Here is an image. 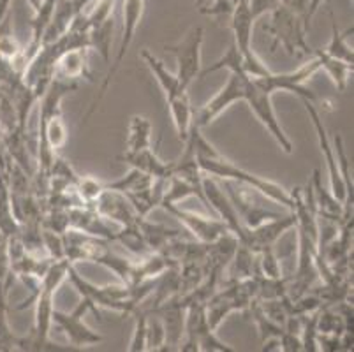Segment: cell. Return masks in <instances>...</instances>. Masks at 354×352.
<instances>
[{
  "instance_id": "836d02e7",
  "label": "cell",
  "mask_w": 354,
  "mask_h": 352,
  "mask_svg": "<svg viewBox=\"0 0 354 352\" xmlns=\"http://www.w3.org/2000/svg\"><path fill=\"white\" fill-rule=\"evenodd\" d=\"M196 344H198V351L203 352H234L233 347L224 344V342L215 335L214 329L203 331V333L196 338Z\"/></svg>"
},
{
  "instance_id": "ac0fdd59",
  "label": "cell",
  "mask_w": 354,
  "mask_h": 352,
  "mask_svg": "<svg viewBox=\"0 0 354 352\" xmlns=\"http://www.w3.org/2000/svg\"><path fill=\"white\" fill-rule=\"evenodd\" d=\"M92 2H95V0H59L57 8H55L53 18H51L50 25L44 30L43 44L53 43L55 39H59L60 35L66 34L74 18L82 15Z\"/></svg>"
},
{
  "instance_id": "8992f818",
  "label": "cell",
  "mask_w": 354,
  "mask_h": 352,
  "mask_svg": "<svg viewBox=\"0 0 354 352\" xmlns=\"http://www.w3.org/2000/svg\"><path fill=\"white\" fill-rule=\"evenodd\" d=\"M143 12H145V0H124V25H122V37H120V46H118V53L117 57H115L113 62H111V66H109V71L108 74H106L101 89H99V93L94 97V101H92V104H90L88 111H86L85 116H83V125L90 120V116L97 111L99 104H101V101L104 99L109 85H111V80H113L115 74L120 71L125 55H127L129 48H131L134 37H136V30L141 24Z\"/></svg>"
},
{
  "instance_id": "f1b7e54d",
  "label": "cell",
  "mask_w": 354,
  "mask_h": 352,
  "mask_svg": "<svg viewBox=\"0 0 354 352\" xmlns=\"http://www.w3.org/2000/svg\"><path fill=\"white\" fill-rule=\"evenodd\" d=\"M115 30V16L102 21L97 27L88 30V44L90 50H95L106 62L109 60V51H111V41H113Z\"/></svg>"
},
{
  "instance_id": "277c9868",
  "label": "cell",
  "mask_w": 354,
  "mask_h": 352,
  "mask_svg": "<svg viewBox=\"0 0 354 352\" xmlns=\"http://www.w3.org/2000/svg\"><path fill=\"white\" fill-rule=\"evenodd\" d=\"M67 279L73 284L74 289L78 290L80 296L86 299L95 310L109 308L124 315H133L134 310L140 306L131 287L124 286V284L122 286H95L83 279L73 263L69 264V270H67Z\"/></svg>"
},
{
  "instance_id": "7402d4cb",
  "label": "cell",
  "mask_w": 354,
  "mask_h": 352,
  "mask_svg": "<svg viewBox=\"0 0 354 352\" xmlns=\"http://www.w3.org/2000/svg\"><path fill=\"white\" fill-rule=\"evenodd\" d=\"M167 108H169V115H171L173 125L178 134V140L185 143L191 134V129L194 125V109H192L191 99L187 95V90L176 93L175 97L167 99Z\"/></svg>"
},
{
  "instance_id": "44dd1931",
  "label": "cell",
  "mask_w": 354,
  "mask_h": 352,
  "mask_svg": "<svg viewBox=\"0 0 354 352\" xmlns=\"http://www.w3.org/2000/svg\"><path fill=\"white\" fill-rule=\"evenodd\" d=\"M88 51L86 48L64 51L57 62H55V77L66 80V82H76V80H88L92 82V73L88 66Z\"/></svg>"
},
{
  "instance_id": "603a6c76",
  "label": "cell",
  "mask_w": 354,
  "mask_h": 352,
  "mask_svg": "<svg viewBox=\"0 0 354 352\" xmlns=\"http://www.w3.org/2000/svg\"><path fill=\"white\" fill-rule=\"evenodd\" d=\"M141 58H143V62L147 64V67L150 69V73L153 74V77L157 80L159 86L162 89L164 95H166V101L167 99H171V97H175L176 93L183 92V90H187L185 86L182 85V83H180L178 76L167 69V67L164 66L162 60H159L156 55L150 53L148 50H143L141 51Z\"/></svg>"
},
{
  "instance_id": "d4e9b609",
  "label": "cell",
  "mask_w": 354,
  "mask_h": 352,
  "mask_svg": "<svg viewBox=\"0 0 354 352\" xmlns=\"http://www.w3.org/2000/svg\"><path fill=\"white\" fill-rule=\"evenodd\" d=\"M148 147H152V124L147 116H131L127 127V140H125V151H138Z\"/></svg>"
},
{
  "instance_id": "2e32d148",
  "label": "cell",
  "mask_w": 354,
  "mask_h": 352,
  "mask_svg": "<svg viewBox=\"0 0 354 352\" xmlns=\"http://www.w3.org/2000/svg\"><path fill=\"white\" fill-rule=\"evenodd\" d=\"M92 208L104 217L106 221L115 222L120 228H127V225H138L140 222V217L136 213V210L133 208L131 201L125 198L124 194L118 192V190L104 189L101 192L95 203L92 205Z\"/></svg>"
},
{
  "instance_id": "52a82bcc",
  "label": "cell",
  "mask_w": 354,
  "mask_h": 352,
  "mask_svg": "<svg viewBox=\"0 0 354 352\" xmlns=\"http://www.w3.org/2000/svg\"><path fill=\"white\" fill-rule=\"evenodd\" d=\"M252 11L249 8V0H236L231 11V30H233V44L240 51L241 57L245 58L247 76L263 77L272 71L263 64L259 57L252 50V28H254Z\"/></svg>"
},
{
  "instance_id": "d590c367",
  "label": "cell",
  "mask_w": 354,
  "mask_h": 352,
  "mask_svg": "<svg viewBox=\"0 0 354 352\" xmlns=\"http://www.w3.org/2000/svg\"><path fill=\"white\" fill-rule=\"evenodd\" d=\"M281 349L284 352H300L304 351V347H301V338L300 335L296 333H291V331H286L281 335Z\"/></svg>"
},
{
  "instance_id": "d6a6232c",
  "label": "cell",
  "mask_w": 354,
  "mask_h": 352,
  "mask_svg": "<svg viewBox=\"0 0 354 352\" xmlns=\"http://www.w3.org/2000/svg\"><path fill=\"white\" fill-rule=\"evenodd\" d=\"M134 315V333L133 340L129 344V351L131 352H145L147 351V308L145 306H138L133 312Z\"/></svg>"
},
{
  "instance_id": "cb8c5ba5",
  "label": "cell",
  "mask_w": 354,
  "mask_h": 352,
  "mask_svg": "<svg viewBox=\"0 0 354 352\" xmlns=\"http://www.w3.org/2000/svg\"><path fill=\"white\" fill-rule=\"evenodd\" d=\"M256 252L250 250L249 247H245V245H241L238 241L236 250H234L233 257H231V261L226 266L230 268L227 270V275H230L227 282H238V280H245L254 277V273H256Z\"/></svg>"
},
{
  "instance_id": "d6986e66",
  "label": "cell",
  "mask_w": 354,
  "mask_h": 352,
  "mask_svg": "<svg viewBox=\"0 0 354 352\" xmlns=\"http://www.w3.org/2000/svg\"><path fill=\"white\" fill-rule=\"evenodd\" d=\"M117 159L120 163L129 164L134 169H140L143 173L150 174L152 178L169 180L173 174V163H162L152 147L138 151H124L122 155H118Z\"/></svg>"
},
{
  "instance_id": "9a60e30c",
  "label": "cell",
  "mask_w": 354,
  "mask_h": 352,
  "mask_svg": "<svg viewBox=\"0 0 354 352\" xmlns=\"http://www.w3.org/2000/svg\"><path fill=\"white\" fill-rule=\"evenodd\" d=\"M201 185L205 199H207V206H210L214 210L215 215L227 225V229L238 238V241L243 240V237H245V228L240 222L236 210H234L226 190L222 189L221 182L217 178H214V176L203 174Z\"/></svg>"
},
{
  "instance_id": "4316f807",
  "label": "cell",
  "mask_w": 354,
  "mask_h": 352,
  "mask_svg": "<svg viewBox=\"0 0 354 352\" xmlns=\"http://www.w3.org/2000/svg\"><path fill=\"white\" fill-rule=\"evenodd\" d=\"M330 18H331V39H330V43H328V46L324 48V53L337 58V60H342V62L354 66L353 46L347 44V35L353 32V28H349L346 34H342L339 25H337V19H335L333 12H330Z\"/></svg>"
},
{
  "instance_id": "9c48e42d",
  "label": "cell",
  "mask_w": 354,
  "mask_h": 352,
  "mask_svg": "<svg viewBox=\"0 0 354 352\" xmlns=\"http://www.w3.org/2000/svg\"><path fill=\"white\" fill-rule=\"evenodd\" d=\"M317 71H321L319 60H317L315 55H312L307 64H304V66L298 67L296 71H291V73H270L266 76L252 77V80L256 82V85L259 89H263L270 95H273V93L281 90V92L296 93L300 99H308V101L315 102L317 101V95L310 89H305L304 83L308 82Z\"/></svg>"
},
{
  "instance_id": "e0dca14e",
  "label": "cell",
  "mask_w": 354,
  "mask_h": 352,
  "mask_svg": "<svg viewBox=\"0 0 354 352\" xmlns=\"http://www.w3.org/2000/svg\"><path fill=\"white\" fill-rule=\"evenodd\" d=\"M296 225L295 213L289 212L284 213L282 217L272 219V221H265L263 224L256 225V228H245V237L240 241L241 245L249 247L250 250L259 252L261 248L275 247V243L281 240L284 232L292 229Z\"/></svg>"
},
{
  "instance_id": "ffe728a7",
  "label": "cell",
  "mask_w": 354,
  "mask_h": 352,
  "mask_svg": "<svg viewBox=\"0 0 354 352\" xmlns=\"http://www.w3.org/2000/svg\"><path fill=\"white\" fill-rule=\"evenodd\" d=\"M312 194V201H314L315 213L317 219H328V221L340 222L344 215V205L335 198L330 189L323 185V178H321V171L314 169L312 173V180L308 182Z\"/></svg>"
},
{
  "instance_id": "7a4b0ae2",
  "label": "cell",
  "mask_w": 354,
  "mask_h": 352,
  "mask_svg": "<svg viewBox=\"0 0 354 352\" xmlns=\"http://www.w3.org/2000/svg\"><path fill=\"white\" fill-rule=\"evenodd\" d=\"M196 159H198V164L203 173L208 174V176H214L217 180H231V182H238L243 183V185L252 187V189L259 190L263 196H266L275 205L284 206L289 212H292L295 201H292L291 190H286L281 183L252 174L250 171L238 166V164L231 163L218 150H215L208 157H196Z\"/></svg>"
},
{
  "instance_id": "5bb4252c",
  "label": "cell",
  "mask_w": 354,
  "mask_h": 352,
  "mask_svg": "<svg viewBox=\"0 0 354 352\" xmlns=\"http://www.w3.org/2000/svg\"><path fill=\"white\" fill-rule=\"evenodd\" d=\"M160 208L178 219L185 231L191 232L192 238L201 243H212L230 231L227 225L218 217H208V215H201V213L191 212V210H183L178 205H160Z\"/></svg>"
},
{
  "instance_id": "e575fe53",
  "label": "cell",
  "mask_w": 354,
  "mask_h": 352,
  "mask_svg": "<svg viewBox=\"0 0 354 352\" xmlns=\"http://www.w3.org/2000/svg\"><path fill=\"white\" fill-rule=\"evenodd\" d=\"M279 6H281V0H249V8L256 19L263 15H270Z\"/></svg>"
},
{
  "instance_id": "8fae6325",
  "label": "cell",
  "mask_w": 354,
  "mask_h": 352,
  "mask_svg": "<svg viewBox=\"0 0 354 352\" xmlns=\"http://www.w3.org/2000/svg\"><path fill=\"white\" fill-rule=\"evenodd\" d=\"M205 39V28L194 27L183 35L182 41L176 44H166L164 50L173 53L178 64L176 76L185 89H189L194 80H198L201 73V48Z\"/></svg>"
},
{
  "instance_id": "4fadbf2b",
  "label": "cell",
  "mask_w": 354,
  "mask_h": 352,
  "mask_svg": "<svg viewBox=\"0 0 354 352\" xmlns=\"http://www.w3.org/2000/svg\"><path fill=\"white\" fill-rule=\"evenodd\" d=\"M301 102H304L305 109H307L308 116H310V122L315 129V136H317V141H319L321 154H323L324 163H326L328 176H330V192L344 205L347 198V189H346V183H344L342 180V174H340L339 171V164H337V157H335L333 143H331L330 138H328L326 127H324L319 111H317L314 102L308 101V99H301Z\"/></svg>"
},
{
  "instance_id": "6da1fadb",
  "label": "cell",
  "mask_w": 354,
  "mask_h": 352,
  "mask_svg": "<svg viewBox=\"0 0 354 352\" xmlns=\"http://www.w3.org/2000/svg\"><path fill=\"white\" fill-rule=\"evenodd\" d=\"M69 264L67 259L53 261L41 277L39 293L34 299V326L28 337L21 338L20 351H76L71 345L62 347L50 340V331L53 328V298L59 287L66 282Z\"/></svg>"
},
{
  "instance_id": "83f0119b",
  "label": "cell",
  "mask_w": 354,
  "mask_h": 352,
  "mask_svg": "<svg viewBox=\"0 0 354 352\" xmlns=\"http://www.w3.org/2000/svg\"><path fill=\"white\" fill-rule=\"evenodd\" d=\"M153 180L156 178H152L150 174L131 167V171H129L127 174H124L122 178L115 180V182L104 183V187L106 189L118 190V192H122L124 196H131V194H136L140 192V190L148 189V187L153 183Z\"/></svg>"
},
{
  "instance_id": "5b68a950",
  "label": "cell",
  "mask_w": 354,
  "mask_h": 352,
  "mask_svg": "<svg viewBox=\"0 0 354 352\" xmlns=\"http://www.w3.org/2000/svg\"><path fill=\"white\" fill-rule=\"evenodd\" d=\"M218 182H221L222 189L226 190V194L230 196L243 228H256V225L263 224L265 221H272V219H279L284 215V213L266 208V203L270 199L263 196L259 190L252 189L249 185H243V183L231 182V180H218Z\"/></svg>"
},
{
  "instance_id": "74e56055",
  "label": "cell",
  "mask_w": 354,
  "mask_h": 352,
  "mask_svg": "<svg viewBox=\"0 0 354 352\" xmlns=\"http://www.w3.org/2000/svg\"><path fill=\"white\" fill-rule=\"evenodd\" d=\"M261 351H265V352H272V351H277V352H281V338L279 337H268L263 340V347H261Z\"/></svg>"
},
{
  "instance_id": "4dcf8cb0",
  "label": "cell",
  "mask_w": 354,
  "mask_h": 352,
  "mask_svg": "<svg viewBox=\"0 0 354 352\" xmlns=\"http://www.w3.org/2000/svg\"><path fill=\"white\" fill-rule=\"evenodd\" d=\"M41 238H43V248L50 259L62 261L66 259V243H64V234L53 229L41 228Z\"/></svg>"
},
{
  "instance_id": "f546056e",
  "label": "cell",
  "mask_w": 354,
  "mask_h": 352,
  "mask_svg": "<svg viewBox=\"0 0 354 352\" xmlns=\"http://www.w3.org/2000/svg\"><path fill=\"white\" fill-rule=\"evenodd\" d=\"M145 333H147V351L166 352V331H164L162 319L153 310L147 308V329H145Z\"/></svg>"
},
{
  "instance_id": "30bf717a",
  "label": "cell",
  "mask_w": 354,
  "mask_h": 352,
  "mask_svg": "<svg viewBox=\"0 0 354 352\" xmlns=\"http://www.w3.org/2000/svg\"><path fill=\"white\" fill-rule=\"evenodd\" d=\"M86 312H94L99 317V310H95L94 306L83 298L71 314L60 312V310H53V326L59 328L66 335L69 345L76 349V351L83 347H92V345H97L104 340L102 335H99L97 331H94V329L85 324L83 317H85Z\"/></svg>"
},
{
  "instance_id": "1f68e13d",
  "label": "cell",
  "mask_w": 354,
  "mask_h": 352,
  "mask_svg": "<svg viewBox=\"0 0 354 352\" xmlns=\"http://www.w3.org/2000/svg\"><path fill=\"white\" fill-rule=\"evenodd\" d=\"M104 189H106L104 183L99 182V180L94 178V176H80L76 185H74V190H76L80 199H82L86 206L94 205L95 199L101 196V192Z\"/></svg>"
},
{
  "instance_id": "ba28073f",
  "label": "cell",
  "mask_w": 354,
  "mask_h": 352,
  "mask_svg": "<svg viewBox=\"0 0 354 352\" xmlns=\"http://www.w3.org/2000/svg\"><path fill=\"white\" fill-rule=\"evenodd\" d=\"M241 101H245L247 104H249L254 116H256L257 120L263 124V127L273 136V140L277 141V145H279L286 154L289 155L295 151V145L289 140L288 134H286L284 129H282L281 122L277 118L275 109H273L272 106V95L266 93L263 89H259L250 76H247L245 83H243Z\"/></svg>"
},
{
  "instance_id": "3957f363",
  "label": "cell",
  "mask_w": 354,
  "mask_h": 352,
  "mask_svg": "<svg viewBox=\"0 0 354 352\" xmlns=\"http://www.w3.org/2000/svg\"><path fill=\"white\" fill-rule=\"evenodd\" d=\"M263 30L273 37L272 51H275L277 46H282L289 57H304L314 51L307 43L310 24L286 6L281 4L270 12V24L263 25Z\"/></svg>"
},
{
  "instance_id": "7c38bea8",
  "label": "cell",
  "mask_w": 354,
  "mask_h": 352,
  "mask_svg": "<svg viewBox=\"0 0 354 352\" xmlns=\"http://www.w3.org/2000/svg\"><path fill=\"white\" fill-rule=\"evenodd\" d=\"M247 80V74L243 73H231L230 80L210 101L205 102L198 111H194V125L199 129H205L214 124L222 113L226 111L230 106L234 102L241 101V93H243V83Z\"/></svg>"
},
{
  "instance_id": "484cf974",
  "label": "cell",
  "mask_w": 354,
  "mask_h": 352,
  "mask_svg": "<svg viewBox=\"0 0 354 352\" xmlns=\"http://www.w3.org/2000/svg\"><path fill=\"white\" fill-rule=\"evenodd\" d=\"M312 55L317 57V60H319V67L328 74V76H330V80L333 82V85L337 86V90L346 92L347 83H349V74L353 73L354 66L330 57L328 53H324V50H314L312 51Z\"/></svg>"
},
{
  "instance_id": "8d00e7d4",
  "label": "cell",
  "mask_w": 354,
  "mask_h": 352,
  "mask_svg": "<svg viewBox=\"0 0 354 352\" xmlns=\"http://www.w3.org/2000/svg\"><path fill=\"white\" fill-rule=\"evenodd\" d=\"M308 2H310V0H281L282 6H286V8L291 9V11L301 15L307 19L308 24H310V19H308Z\"/></svg>"
}]
</instances>
